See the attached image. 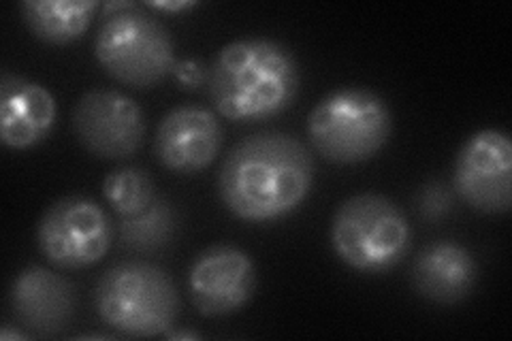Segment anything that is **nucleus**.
<instances>
[{"mask_svg":"<svg viewBox=\"0 0 512 341\" xmlns=\"http://www.w3.org/2000/svg\"><path fill=\"white\" fill-rule=\"evenodd\" d=\"M11 314L22 327L39 335H58L77 310L73 284L62 275L30 265L15 275L9 288Z\"/></svg>","mask_w":512,"mask_h":341,"instance_id":"f8f14e48","label":"nucleus"},{"mask_svg":"<svg viewBox=\"0 0 512 341\" xmlns=\"http://www.w3.org/2000/svg\"><path fill=\"white\" fill-rule=\"evenodd\" d=\"M453 186L480 214H508L512 207V143L508 133L485 128L463 143L455 160Z\"/></svg>","mask_w":512,"mask_h":341,"instance_id":"6e6552de","label":"nucleus"},{"mask_svg":"<svg viewBox=\"0 0 512 341\" xmlns=\"http://www.w3.org/2000/svg\"><path fill=\"white\" fill-rule=\"evenodd\" d=\"M171 75L178 79V84L186 90H199L210 81V69H205V64L197 58L178 60Z\"/></svg>","mask_w":512,"mask_h":341,"instance_id":"6ab92c4d","label":"nucleus"},{"mask_svg":"<svg viewBox=\"0 0 512 341\" xmlns=\"http://www.w3.org/2000/svg\"><path fill=\"white\" fill-rule=\"evenodd\" d=\"M0 339H3V341H7V339H26V335L11 329V327H5L3 331H0Z\"/></svg>","mask_w":512,"mask_h":341,"instance_id":"4be33fe9","label":"nucleus"},{"mask_svg":"<svg viewBox=\"0 0 512 341\" xmlns=\"http://www.w3.org/2000/svg\"><path fill=\"white\" fill-rule=\"evenodd\" d=\"M94 56L109 77L148 90L175 67V43L167 26L139 5L105 15L94 39Z\"/></svg>","mask_w":512,"mask_h":341,"instance_id":"423d86ee","label":"nucleus"},{"mask_svg":"<svg viewBox=\"0 0 512 341\" xmlns=\"http://www.w3.org/2000/svg\"><path fill=\"white\" fill-rule=\"evenodd\" d=\"M77 141L105 160H124L139 152L146 139V116L141 107L118 90L94 88L73 109Z\"/></svg>","mask_w":512,"mask_h":341,"instance_id":"1a4fd4ad","label":"nucleus"},{"mask_svg":"<svg viewBox=\"0 0 512 341\" xmlns=\"http://www.w3.org/2000/svg\"><path fill=\"white\" fill-rule=\"evenodd\" d=\"M165 337L175 341V339H199L201 335L195 333V331H171V329H169V331L165 333Z\"/></svg>","mask_w":512,"mask_h":341,"instance_id":"412c9836","label":"nucleus"},{"mask_svg":"<svg viewBox=\"0 0 512 341\" xmlns=\"http://www.w3.org/2000/svg\"><path fill=\"white\" fill-rule=\"evenodd\" d=\"M99 7L96 0H26L22 18L39 41L69 45L84 37Z\"/></svg>","mask_w":512,"mask_h":341,"instance_id":"2eb2a0df","label":"nucleus"},{"mask_svg":"<svg viewBox=\"0 0 512 341\" xmlns=\"http://www.w3.org/2000/svg\"><path fill=\"white\" fill-rule=\"evenodd\" d=\"M222 148V126L210 109L180 105L160 120L154 152L165 169L197 175L216 160Z\"/></svg>","mask_w":512,"mask_h":341,"instance_id":"9b49d317","label":"nucleus"},{"mask_svg":"<svg viewBox=\"0 0 512 341\" xmlns=\"http://www.w3.org/2000/svg\"><path fill=\"white\" fill-rule=\"evenodd\" d=\"M393 131V116L382 96L367 88L346 86L329 92L308 118L314 150L335 165L372 160Z\"/></svg>","mask_w":512,"mask_h":341,"instance_id":"20e7f679","label":"nucleus"},{"mask_svg":"<svg viewBox=\"0 0 512 341\" xmlns=\"http://www.w3.org/2000/svg\"><path fill=\"white\" fill-rule=\"evenodd\" d=\"M312 184V154L286 133H259L239 141L218 173L220 201L244 222L288 216L308 199Z\"/></svg>","mask_w":512,"mask_h":341,"instance_id":"f257e3e1","label":"nucleus"},{"mask_svg":"<svg viewBox=\"0 0 512 341\" xmlns=\"http://www.w3.org/2000/svg\"><path fill=\"white\" fill-rule=\"evenodd\" d=\"M416 205L425 220L440 222L453 211V192L442 182H429L421 188Z\"/></svg>","mask_w":512,"mask_h":341,"instance_id":"a211bd4d","label":"nucleus"},{"mask_svg":"<svg viewBox=\"0 0 512 341\" xmlns=\"http://www.w3.org/2000/svg\"><path fill=\"white\" fill-rule=\"evenodd\" d=\"M103 192L107 203L114 207L120 218L137 216L156 201V190L148 171L137 167H124L111 171L105 182Z\"/></svg>","mask_w":512,"mask_h":341,"instance_id":"f3484780","label":"nucleus"},{"mask_svg":"<svg viewBox=\"0 0 512 341\" xmlns=\"http://www.w3.org/2000/svg\"><path fill=\"white\" fill-rule=\"evenodd\" d=\"M333 250L350 269L387 273L404 261L412 248L410 222L382 194H357L344 201L331 222Z\"/></svg>","mask_w":512,"mask_h":341,"instance_id":"39448f33","label":"nucleus"},{"mask_svg":"<svg viewBox=\"0 0 512 341\" xmlns=\"http://www.w3.org/2000/svg\"><path fill=\"white\" fill-rule=\"evenodd\" d=\"M150 7L158 9V11H184V9H192L195 3H152Z\"/></svg>","mask_w":512,"mask_h":341,"instance_id":"aec40b11","label":"nucleus"},{"mask_svg":"<svg viewBox=\"0 0 512 341\" xmlns=\"http://www.w3.org/2000/svg\"><path fill=\"white\" fill-rule=\"evenodd\" d=\"M299 64L286 45L267 39H239L224 45L210 67V96L231 122H265L291 107L299 94Z\"/></svg>","mask_w":512,"mask_h":341,"instance_id":"f03ea898","label":"nucleus"},{"mask_svg":"<svg viewBox=\"0 0 512 341\" xmlns=\"http://www.w3.org/2000/svg\"><path fill=\"white\" fill-rule=\"evenodd\" d=\"M43 256L60 269L92 267L114 241L105 209L88 197H64L47 207L37 226Z\"/></svg>","mask_w":512,"mask_h":341,"instance_id":"0eeeda50","label":"nucleus"},{"mask_svg":"<svg viewBox=\"0 0 512 341\" xmlns=\"http://www.w3.org/2000/svg\"><path fill=\"white\" fill-rule=\"evenodd\" d=\"M412 282L423 299L436 305H455L472 295L478 282V265L461 243L451 239L434 241L416 256Z\"/></svg>","mask_w":512,"mask_h":341,"instance_id":"4468645a","label":"nucleus"},{"mask_svg":"<svg viewBox=\"0 0 512 341\" xmlns=\"http://www.w3.org/2000/svg\"><path fill=\"white\" fill-rule=\"evenodd\" d=\"M192 305L205 318L242 312L256 292V267L248 252L229 243L203 250L188 273Z\"/></svg>","mask_w":512,"mask_h":341,"instance_id":"9d476101","label":"nucleus"},{"mask_svg":"<svg viewBox=\"0 0 512 341\" xmlns=\"http://www.w3.org/2000/svg\"><path fill=\"white\" fill-rule=\"evenodd\" d=\"M58 105L54 94L28 77L5 73L0 81V139L11 150H30L50 137Z\"/></svg>","mask_w":512,"mask_h":341,"instance_id":"ddd939ff","label":"nucleus"},{"mask_svg":"<svg viewBox=\"0 0 512 341\" xmlns=\"http://www.w3.org/2000/svg\"><path fill=\"white\" fill-rule=\"evenodd\" d=\"M99 318L126 337L165 335L180 314V295L165 269L126 261L107 269L94 288Z\"/></svg>","mask_w":512,"mask_h":341,"instance_id":"7ed1b4c3","label":"nucleus"},{"mask_svg":"<svg viewBox=\"0 0 512 341\" xmlns=\"http://www.w3.org/2000/svg\"><path fill=\"white\" fill-rule=\"evenodd\" d=\"M180 226L178 209L169 201L156 199L137 216L122 218L120 243L126 252L158 254L171 246Z\"/></svg>","mask_w":512,"mask_h":341,"instance_id":"dca6fc26","label":"nucleus"}]
</instances>
